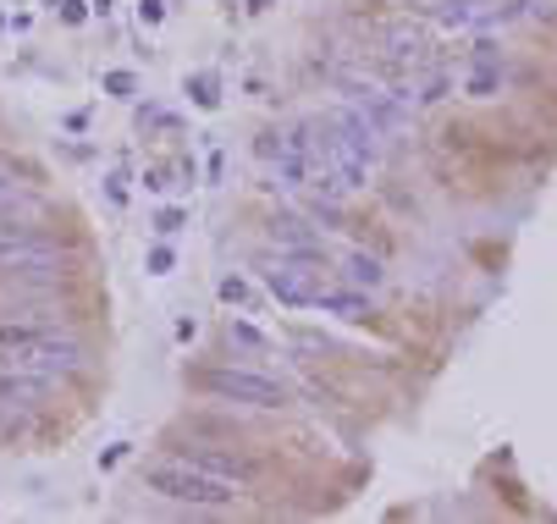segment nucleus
I'll return each mask as SVG.
<instances>
[{"mask_svg":"<svg viewBox=\"0 0 557 524\" xmlns=\"http://www.w3.org/2000/svg\"><path fill=\"white\" fill-rule=\"evenodd\" d=\"M0 359L28 370L39 382H50V376H66V370L84 364V348L45 321H0Z\"/></svg>","mask_w":557,"mask_h":524,"instance_id":"nucleus-1","label":"nucleus"},{"mask_svg":"<svg viewBox=\"0 0 557 524\" xmlns=\"http://www.w3.org/2000/svg\"><path fill=\"white\" fill-rule=\"evenodd\" d=\"M188 382L205 398L232 403V409H287L293 403V392L276 376H265V370H244V364H210V370H194Z\"/></svg>","mask_w":557,"mask_h":524,"instance_id":"nucleus-2","label":"nucleus"},{"mask_svg":"<svg viewBox=\"0 0 557 524\" xmlns=\"http://www.w3.org/2000/svg\"><path fill=\"white\" fill-rule=\"evenodd\" d=\"M144 491H154V497H166V502H183V508H226L232 497H237V486H226V481H215V475H205V470H194L188 459H154V464H144Z\"/></svg>","mask_w":557,"mask_h":524,"instance_id":"nucleus-3","label":"nucleus"},{"mask_svg":"<svg viewBox=\"0 0 557 524\" xmlns=\"http://www.w3.org/2000/svg\"><path fill=\"white\" fill-rule=\"evenodd\" d=\"M321 265L304 249H282L276 260H260V282L282 310H314V292H321Z\"/></svg>","mask_w":557,"mask_h":524,"instance_id":"nucleus-4","label":"nucleus"},{"mask_svg":"<svg viewBox=\"0 0 557 524\" xmlns=\"http://www.w3.org/2000/svg\"><path fill=\"white\" fill-rule=\"evenodd\" d=\"M177 459H188L194 470H205V475H215V481H226V486H237V491H249V486L260 481V464H255V459L226 453V447H210V441H183Z\"/></svg>","mask_w":557,"mask_h":524,"instance_id":"nucleus-5","label":"nucleus"},{"mask_svg":"<svg viewBox=\"0 0 557 524\" xmlns=\"http://www.w3.org/2000/svg\"><path fill=\"white\" fill-rule=\"evenodd\" d=\"M61 271V254L39 238H28L23 227L17 233H0V276H55Z\"/></svg>","mask_w":557,"mask_h":524,"instance_id":"nucleus-6","label":"nucleus"},{"mask_svg":"<svg viewBox=\"0 0 557 524\" xmlns=\"http://www.w3.org/2000/svg\"><path fill=\"white\" fill-rule=\"evenodd\" d=\"M314 310L337 315V321H370V298H364V287H321L314 292Z\"/></svg>","mask_w":557,"mask_h":524,"instance_id":"nucleus-7","label":"nucleus"},{"mask_svg":"<svg viewBox=\"0 0 557 524\" xmlns=\"http://www.w3.org/2000/svg\"><path fill=\"white\" fill-rule=\"evenodd\" d=\"M271 244H276V249H304V254H314V260H326L321 238H314V227H309L304 215H276V221H271Z\"/></svg>","mask_w":557,"mask_h":524,"instance_id":"nucleus-8","label":"nucleus"},{"mask_svg":"<svg viewBox=\"0 0 557 524\" xmlns=\"http://www.w3.org/2000/svg\"><path fill=\"white\" fill-rule=\"evenodd\" d=\"M343 276H348V287H364V292H375V287L386 282V265H381L375 254L354 249V254H343Z\"/></svg>","mask_w":557,"mask_h":524,"instance_id":"nucleus-9","label":"nucleus"},{"mask_svg":"<svg viewBox=\"0 0 557 524\" xmlns=\"http://www.w3.org/2000/svg\"><path fill=\"white\" fill-rule=\"evenodd\" d=\"M386 55L404 61V66H420V61H425V39H420L409 23H397V28H386Z\"/></svg>","mask_w":557,"mask_h":524,"instance_id":"nucleus-10","label":"nucleus"},{"mask_svg":"<svg viewBox=\"0 0 557 524\" xmlns=\"http://www.w3.org/2000/svg\"><path fill=\"white\" fill-rule=\"evenodd\" d=\"M183 95H188L199 111H215V105H221V84H215V72H194V78L183 84Z\"/></svg>","mask_w":557,"mask_h":524,"instance_id":"nucleus-11","label":"nucleus"},{"mask_svg":"<svg viewBox=\"0 0 557 524\" xmlns=\"http://www.w3.org/2000/svg\"><path fill=\"white\" fill-rule=\"evenodd\" d=\"M436 17L447 28H469V23H481V7L474 0H436Z\"/></svg>","mask_w":557,"mask_h":524,"instance_id":"nucleus-12","label":"nucleus"},{"mask_svg":"<svg viewBox=\"0 0 557 524\" xmlns=\"http://www.w3.org/2000/svg\"><path fill=\"white\" fill-rule=\"evenodd\" d=\"M215 292H221V304H232V310H255V304H260L255 287H249L244 276H221V287H215Z\"/></svg>","mask_w":557,"mask_h":524,"instance_id":"nucleus-13","label":"nucleus"},{"mask_svg":"<svg viewBox=\"0 0 557 524\" xmlns=\"http://www.w3.org/2000/svg\"><path fill=\"white\" fill-rule=\"evenodd\" d=\"M447 89H453V72H431V78L414 89V111H420V105H442Z\"/></svg>","mask_w":557,"mask_h":524,"instance_id":"nucleus-14","label":"nucleus"},{"mask_svg":"<svg viewBox=\"0 0 557 524\" xmlns=\"http://www.w3.org/2000/svg\"><path fill=\"white\" fill-rule=\"evenodd\" d=\"M149 227L161 233V238H177V233L188 227V210H183V204H166V210H154V221H149Z\"/></svg>","mask_w":557,"mask_h":524,"instance_id":"nucleus-15","label":"nucleus"},{"mask_svg":"<svg viewBox=\"0 0 557 524\" xmlns=\"http://www.w3.org/2000/svg\"><path fill=\"white\" fill-rule=\"evenodd\" d=\"M226 337H232V342H244V348H260V353L271 348V337H265L260 326H249V321H237V315H232V326H226Z\"/></svg>","mask_w":557,"mask_h":524,"instance_id":"nucleus-16","label":"nucleus"},{"mask_svg":"<svg viewBox=\"0 0 557 524\" xmlns=\"http://www.w3.org/2000/svg\"><path fill=\"white\" fill-rule=\"evenodd\" d=\"M172 265H177V254H172V244H166V238L144 254V271H149V276H172Z\"/></svg>","mask_w":557,"mask_h":524,"instance_id":"nucleus-17","label":"nucleus"},{"mask_svg":"<svg viewBox=\"0 0 557 524\" xmlns=\"http://www.w3.org/2000/svg\"><path fill=\"white\" fill-rule=\"evenodd\" d=\"M172 177H177V172H172V166H144V177H138V183H144V188H149V194H172V188H177V183H172Z\"/></svg>","mask_w":557,"mask_h":524,"instance_id":"nucleus-18","label":"nucleus"},{"mask_svg":"<svg viewBox=\"0 0 557 524\" xmlns=\"http://www.w3.org/2000/svg\"><path fill=\"white\" fill-rule=\"evenodd\" d=\"M106 95H116V100H133V89H138V78H133V72H106Z\"/></svg>","mask_w":557,"mask_h":524,"instance_id":"nucleus-19","label":"nucleus"},{"mask_svg":"<svg viewBox=\"0 0 557 524\" xmlns=\"http://www.w3.org/2000/svg\"><path fill=\"white\" fill-rule=\"evenodd\" d=\"M138 23L144 28H161L166 23V0H138Z\"/></svg>","mask_w":557,"mask_h":524,"instance_id":"nucleus-20","label":"nucleus"},{"mask_svg":"<svg viewBox=\"0 0 557 524\" xmlns=\"http://www.w3.org/2000/svg\"><path fill=\"white\" fill-rule=\"evenodd\" d=\"M55 17H61L66 28H77V23H89V7H84V0H61V7H55Z\"/></svg>","mask_w":557,"mask_h":524,"instance_id":"nucleus-21","label":"nucleus"},{"mask_svg":"<svg viewBox=\"0 0 557 524\" xmlns=\"http://www.w3.org/2000/svg\"><path fill=\"white\" fill-rule=\"evenodd\" d=\"M17 204H23V194H17V183H12L7 172H0V215H12Z\"/></svg>","mask_w":557,"mask_h":524,"instance_id":"nucleus-22","label":"nucleus"},{"mask_svg":"<svg viewBox=\"0 0 557 524\" xmlns=\"http://www.w3.org/2000/svg\"><path fill=\"white\" fill-rule=\"evenodd\" d=\"M122 459H127V441H111V447H106V453H100V470L111 475V470H116Z\"/></svg>","mask_w":557,"mask_h":524,"instance_id":"nucleus-23","label":"nucleus"},{"mask_svg":"<svg viewBox=\"0 0 557 524\" xmlns=\"http://www.w3.org/2000/svg\"><path fill=\"white\" fill-rule=\"evenodd\" d=\"M106 199H111V204H122V199H127V177H122V172H111V177H106Z\"/></svg>","mask_w":557,"mask_h":524,"instance_id":"nucleus-24","label":"nucleus"},{"mask_svg":"<svg viewBox=\"0 0 557 524\" xmlns=\"http://www.w3.org/2000/svg\"><path fill=\"white\" fill-rule=\"evenodd\" d=\"M89 7H95L100 17H111V7H116V0H89Z\"/></svg>","mask_w":557,"mask_h":524,"instance_id":"nucleus-25","label":"nucleus"},{"mask_svg":"<svg viewBox=\"0 0 557 524\" xmlns=\"http://www.w3.org/2000/svg\"><path fill=\"white\" fill-rule=\"evenodd\" d=\"M404 7H436V0H404Z\"/></svg>","mask_w":557,"mask_h":524,"instance_id":"nucleus-26","label":"nucleus"},{"mask_svg":"<svg viewBox=\"0 0 557 524\" xmlns=\"http://www.w3.org/2000/svg\"><path fill=\"white\" fill-rule=\"evenodd\" d=\"M45 7H61V0H45Z\"/></svg>","mask_w":557,"mask_h":524,"instance_id":"nucleus-27","label":"nucleus"}]
</instances>
